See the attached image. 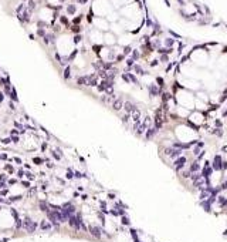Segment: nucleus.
Segmentation results:
<instances>
[{
	"instance_id": "nucleus-1",
	"label": "nucleus",
	"mask_w": 227,
	"mask_h": 242,
	"mask_svg": "<svg viewBox=\"0 0 227 242\" xmlns=\"http://www.w3.org/2000/svg\"><path fill=\"white\" fill-rule=\"evenodd\" d=\"M114 12L109 0H94L91 6V13L97 17H107L108 14Z\"/></svg>"
},
{
	"instance_id": "nucleus-2",
	"label": "nucleus",
	"mask_w": 227,
	"mask_h": 242,
	"mask_svg": "<svg viewBox=\"0 0 227 242\" xmlns=\"http://www.w3.org/2000/svg\"><path fill=\"white\" fill-rule=\"evenodd\" d=\"M91 23L94 24V27L99 30L102 33H107L109 32V27H111V23L108 22L105 17H97V16H94L92 20H91Z\"/></svg>"
},
{
	"instance_id": "nucleus-3",
	"label": "nucleus",
	"mask_w": 227,
	"mask_h": 242,
	"mask_svg": "<svg viewBox=\"0 0 227 242\" xmlns=\"http://www.w3.org/2000/svg\"><path fill=\"white\" fill-rule=\"evenodd\" d=\"M192 60L195 61L196 64H206V61H207V57L209 54L206 53L204 50H202V49H196L195 51H192Z\"/></svg>"
},
{
	"instance_id": "nucleus-4",
	"label": "nucleus",
	"mask_w": 227,
	"mask_h": 242,
	"mask_svg": "<svg viewBox=\"0 0 227 242\" xmlns=\"http://www.w3.org/2000/svg\"><path fill=\"white\" fill-rule=\"evenodd\" d=\"M88 37H89V42L92 43L94 46H95V44H97V46H102V44H104V33L97 30V29H92V30L89 32Z\"/></svg>"
},
{
	"instance_id": "nucleus-5",
	"label": "nucleus",
	"mask_w": 227,
	"mask_h": 242,
	"mask_svg": "<svg viewBox=\"0 0 227 242\" xmlns=\"http://www.w3.org/2000/svg\"><path fill=\"white\" fill-rule=\"evenodd\" d=\"M37 228H38V224L34 222L28 215H26L24 219H23V229H24V231H26L27 234H34Z\"/></svg>"
},
{
	"instance_id": "nucleus-6",
	"label": "nucleus",
	"mask_w": 227,
	"mask_h": 242,
	"mask_svg": "<svg viewBox=\"0 0 227 242\" xmlns=\"http://www.w3.org/2000/svg\"><path fill=\"white\" fill-rule=\"evenodd\" d=\"M104 44L108 47H114L115 44H118V37L112 32L104 33Z\"/></svg>"
},
{
	"instance_id": "nucleus-7",
	"label": "nucleus",
	"mask_w": 227,
	"mask_h": 242,
	"mask_svg": "<svg viewBox=\"0 0 227 242\" xmlns=\"http://www.w3.org/2000/svg\"><path fill=\"white\" fill-rule=\"evenodd\" d=\"M186 157L185 155H180V157H177L176 160H175V163H173V167H175V171L179 172L180 170H183L185 168V164H186Z\"/></svg>"
},
{
	"instance_id": "nucleus-8",
	"label": "nucleus",
	"mask_w": 227,
	"mask_h": 242,
	"mask_svg": "<svg viewBox=\"0 0 227 242\" xmlns=\"http://www.w3.org/2000/svg\"><path fill=\"white\" fill-rule=\"evenodd\" d=\"M88 231H89V234H91L94 238H97V239H99V238H101V235H102L101 227H97V225H89Z\"/></svg>"
},
{
	"instance_id": "nucleus-9",
	"label": "nucleus",
	"mask_w": 227,
	"mask_h": 242,
	"mask_svg": "<svg viewBox=\"0 0 227 242\" xmlns=\"http://www.w3.org/2000/svg\"><path fill=\"white\" fill-rule=\"evenodd\" d=\"M124 100H122V98L121 97H118V98H115V100H114V101H112V110H114V111H121V110H124Z\"/></svg>"
},
{
	"instance_id": "nucleus-10",
	"label": "nucleus",
	"mask_w": 227,
	"mask_h": 242,
	"mask_svg": "<svg viewBox=\"0 0 227 242\" xmlns=\"http://www.w3.org/2000/svg\"><path fill=\"white\" fill-rule=\"evenodd\" d=\"M212 168L213 170H216V171H220V170H223V160L220 155H214L213 158V164H212Z\"/></svg>"
},
{
	"instance_id": "nucleus-11",
	"label": "nucleus",
	"mask_w": 227,
	"mask_h": 242,
	"mask_svg": "<svg viewBox=\"0 0 227 242\" xmlns=\"http://www.w3.org/2000/svg\"><path fill=\"white\" fill-rule=\"evenodd\" d=\"M165 153H166V155H169L172 160H176L177 157L182 155V150H177V148H173V147H172V148H167Z\"/></svg>"
},
{
	"instance_id": "nucleus-12",
	"label": "nucleus",
	"mask_w": 227,
	"mask_h": 242,
	"mask_svg": "<svg viewBox=\"0 0 227 242\" xmlns=\"http://www.w3.org/2000/svg\"><path fill=\"white\" fill-rule=\"evenodd\" d=\"M212 172H213V168L210 167V164L204 163V168L202 170V177H203L204 180H209L210 175H212Z\"/></svg>"
},
{
	"instance_id": "nucleus-13",
	"label": "nucleus",
	"mask_w": 227,
	"mask_h": 242,
	"mask_svg": "<svg viewBox=\"0 0 227 242\" xmlns=\"http://www.w3.org/2000/svg\"><path fill=\"white\" fill-rule=\"evenodd\" d=\"M148 93L151 97H156L161 94V89H159L158 86H155V84H149L148 86Z\"/></svg>"
},
{
	"instance_id": "nucleus-14",
	"label": "nucleus",
	"mask_w": 227,
	"mask_h": 242,
	"mask_svg": "<svg viewBox=\"0 0 227 242\" xmlns=\"http://www.w3.org/2000/svg\"><path fill=\"white\" fill-rule=\"evenodd\" d=\"M124 110H125L126 114H132V113L136 110V106H135L134 103H131V101H125V103H124Z\"/></svg>"
},
{
	"instance_id": "nucleus-15",
	"label": "nucleus",
	"mask_w": 227,
	"mask_h": 242,
	"mask_svg": "<svg viewBox=\"0 0 227 242\" xmlns=\"http://www.w3.org/2000/svg\"><path fill=\"white\" fill-rule=\"evenodd\" d=\"M68 225L71 228L74 229H79V224H78V218H77V215H71L68 218Z\"/></svg>"
},
{
	"instance_id": "nucleus-16",
	"label": "nucleus",
	"mask_w": 227,
	"mask_h": 242,
	"mask_svg": "<svg viewBox=\"0 0 227 242\" xmlns=\"http://www.w3.org/2000/svg\"><path fill=\"white\" fill-rule=\"evenodd\" d=\"M53 228H54V227H53V224H51L48 219H43L41 222H40V229H41V231H51Z\"/></svg>"
},
{
	"instance_id": "nucleus-17",
	"label": "nucleus",
	"mask_w": 227,
	"mask_h": 242,
	"mask_svg": "<svg viewBox=\"0 0 227 242\" xmlns=\"http://www.w3.org/2000/svg\"><path fill=\"white\" fill-rule=\"evenodd\" d=\"M77 5H74V3H71V5L65 6V13L68 14V16H74L75 13H77Z\"/></svg>"
},
{
	"instance_id": "nucleus-18",
	"label": "nucleus",
	"mask_w": 227,
	"mask_h": 242,
	"mask_svg": "<svg viewBox=\"0 0 227 242\" xmlns=\"http://www.w3.org/2000/svg\"><path fill=\"white\" fill-rule=\"evenodd\" d=\"M156 128H155V127H149L148 130H146V133H145V138H146V140H152L153 137H155V135H156Z\"/></svg>"
},
{
	"instance_id": "nucleus-19",
	"label": "nucleus",
	"mask_w": 227,
	"mask_h": 242,
	"mask_svg": "<svg viewBox=\"0 0 227 242\" xmlns=\"http://www.w3.org/2000/svg\"><path fill=\"white\" fill-rule=\"evenodd\" d=\"M38 208H40L41 212L47 214V212L50 211V205H48V202H46V201H40V202H38Z\"/></svg>"
},
{
	"instance_id": "nucleus-20",
	"label": "nucleus",
	"mask_w": 227,
	"mask_h": 242,
	"mask_svg": "<svg viewBox=\"0 0 227 242\" xmlns=\"http://www.w3.org/2000/svg\"><path fill=\"white\" fill-rule=\"evenodd\" d=\"M189 171L192 172V174H196V172H199V171H200V164H199V161H197V160H196L195 163L190 164Z\"/></svg>"
},
{
	"instance_id": "nucleus-21",
	"label": "nucleus",
	"mask_w": 227,
	"mask_h": 242,
	"mask_svg": "<svg viewBox=\"0 0 227 242\" xmlns=\"http://www.w3.org/2000/svg\"><path fill=\"white\" fill-rule=\"evenodd\" d=\"M202 207H203L204 208V211H206V212H210V211H212V208H210V207H212V202H210V200H203L202 201Z\"/></svg>"
},
{
	"instance_id": "nucleus-22",
	"label": "nucleus",
	"mask_w": 227,
	"mask_h": 242,
	"mask_svg": "<svg viewBox=\"0 0 227 242\" xmlns=\"http://www.w3.org/2000/svg\"><path fill=\"white\" fill-rule=\"evenodd\" d=\"M131 118H132V121L134 123H136V121H141V111H139L138 108L135 110L132 114H131Z\"/></svg>"
},
{
	"instance_id": "nucleus-23",
	"label": "nucleus",
	"mask_w": 227,
	"mask_h": 242,
	"mask_svg": "<svg viewBox=\"0 0 227 242\" xmlns=\"http://www.w3.org/2000/svg\"><path fill=\"white\" fill-rule=\"evenodd\" d=\"M9 98H10V101L19 103V98H17V91H16V89H14V87H13V90H11V93H10Z\"/></svg>"
},
{
	"instance_id": "nucleus-24",
	"label": "nucleus",
	"mask_w": 227,
	"mask_h": 242,
	"mask_svg": "<svg viewBox=\"0 0 227 242\" xmlns=\"http://www.w3.org/2000/svg\"><path fill=\"white\" fill-rule=\"evenodd\" d=\"M0 144L5 145V147H7V145H10V144H13V143H11V138H10V135H9V137H6V138H0Z\"/></svg>"
},
{
	"instance_id": "nucleus-25",
	"label": "nucleus",
	"mask_w": 227,
	"mask_h": 242,
	"mask_svg": "<svg viewBox=\"0 0 227 242\" xmlns=\"http://www.w3.org/2000/svg\"><path fill=\"white\" fill-rule=\"evenodd\" d=\"M173 43H175V40H173V39H166V40H163V46H165L167 50H169V49L173 46Z\"/></svg>"
},
{
	"instance_id": "nucleus-26",
	"label": "nucleus",
	"mask_w": 227,
	"mask_h": 242,
	"mask_svg": "<svg viewBox=\"0 0 227 242\" xmlns=\"http://www.w3.org/2000/svg\"><path fill=\"white\" fill-rule=\"evenodd\" d=\"M50 153H51V155H53V158L56 160V161H60V160H61V154L57 153V150L50 148Z\"/></svg>"
},
{
	"instance_id": "nucleus-27",
	"label": "nucleus",
	"mask_w": 227,
	"mask_h": 242,
	"mask_svg": "<svg viewBox=\"0 0 227 242\" xmlns=\"http://www.w3.org/2000/svg\"><path fill=\"white\" fill-rule=\"evenodd\" d=\"M121 224H122V225H125V227H128V225H131V221H129V218H128L126 215H122V217H121Z\"/></svg>"
},
{
	"instance_id": "nucleus-28",
	"label": "nucleus",
	"mask_w": 227,
	"mask_h": 242,
	"mask_svg": "<svg viewBox=\"0 0 227 242\" xmlns=\"http://www.w3.org/2000/svg\"><path fill=\"white\" fill-rule=\"evenodd\" d=\"M44 161H46V158H41V157H33V163L36 164V165H41Z\"/></svg>"
},
{
	"instance_id": "nucleus-29",
	"label": "nucleus",
	"mask_w": 227,
	"mask_h": 242,
	"mask_svg": "<svg viewBox=\"0 0 227 242\" xmlns=\"http://www.w3.org/2000/svg\"><path fill=\"white\" fill-rule=\"evenodd\" d=\"M217 202H219L220 207H226V205H227V198H224V197H219Z\"/></svg>"
},
{
	"instance_id": "nucleus-30",
	"label": "nucleus",
	"mask_w": 227,
	"mask_h": 242,
	"mask_svg": "<svg viewBox=\"0 0 227 242\" xmlns=\"http://www.w3.org/2000/svg\"><path fill=\"white\" fill-rule=\"evenodd\" d=\"M70 77H71V67H65V70H64V79L65 80H70Z\"/></svg>"
},
{
	"instance_id": "nucleus-31",
	"label": "nucleus",
	"mask_w": 227,
	"mask_h": 242,
	"mask_svg": "<svg viewBox=\"0 0 227 242\" xmlns=\"http://www.w3.org/2000/svg\"><path fill=\"white\" fill-rule=\"evenodd\" d=\"M67 180H74V171L71 168H67Z\"/></svg>"
},
{
	"instance_id": "nucleus-32",
	"label": "nucleus",
	"mask_w": 227,
	"mask_h": 242,
	"mask_svg": "<svg viewBox=\"0 0 227 242\" xmlns=\"http://www.w3.org/2000/svg\"><path fill=\"white\" fill-rule=\"evenodd\" d=\"M10 138H11V143H13V144H19L20 135H10Z\"/></svg>"
},
{
	"instance_id": "nucleus-33",
	"label": "nucleus",
	"mask_w": 227,
	"mask_h": 242,
	"mask_svg": "<svg viewBox=\"0 0 227 242\" xmlns=\"http://www.w3.org/2000/svg\"><path fill=\"white\" fill-rule=\"evenodd\" d=\"M5 171H7V172H9V174H13V172H14V168H13V165H10V164H6Z\"/></svg>"
},
{
	"instance_id": "nucleus-34",
	"label": "nucleus",
	"mask_w": 227,
	"mask_h": 242,
	"mask_svg": "<svg viewBox=\"0 0 227 242\" xmlns=\"http://www.w3.org/2000/svg\"><path fill=\"white\" fill-rule=\"evenodd\" d=\"M47 148H48V143H46V141H43L41 145H40V151H41V153H44V151H46Z\"/></svg>"
},
{
	"instance_id": "nucleus-35",
	"label": "nucleus",
	"mask_w": 227,
	"mask_h": 242,
	"mask_svg": "<svg viewBox=\"0 0 227 242\" xmlns=\"http://www.w3.org/2000/svg\"><path fill=\"white\" fill-rule=\"evenodd\" d=\"M131 120V114H125V116H122V123L124 124H128Z\"/></svg>"
},
{
	"instance_id": "nucleus-36",
	"label": "nucleus",
	"mask_w": 227,
	"mask_h": 242,
	"mask_svg": "<svg viewBox=\"0 0 227 242\" xmlns=\"http://www.w3.org/2000/svg\"><path fill=\"white\" fill-rule=\"evenodd\" d=\"M10 212H11V217H13L14 219L20 218V214H19V212H17V211H16V210H14V208H11V210H10Z\"/></svg>"
},
{
	"instance_id": "nucleus-37",
	"label": "nucleus",
	"mask_w": 227,
	"mask_h": 242,
	"mask_svg": "<svg viewBox=\"0 0 227 242\" xmlns=\"http://www.w3.org/2000/svg\"><path fill=\"white\" fill-rule=\"evenodd\" d=\"M24 177L27 178L28 181H33V180H34V174H31V172H28V171H26V174H24Z\"/></svg>"
},
{
	"instance_id": "nucleus-38",
	"label": "nucleus",
	"mask_w": 227,
	"mask_h": 242,
	"mask_svg": "<svg viewBox=\"0 0 227 242\" xmlns=\"http://www.w3.org/2000/svg\"><path fill=\"white\" fill-rule=\"evenodd\" d=\"M21 198H23V197H21V195H17V197H10V198H9V201H10V202H16V201H20V200H21Z\"/></svg>"
},
{
	"instance_id": "nucleus-39",
	"label": "nucleus",
	"mask_w": 227,
	"mask_h": 242,
	"mask_svg": "<svg viewBox=\"0 0 227 242\" xmlns=\"http://www.w3.org/2000/svg\"><path fill=\"white\" fill-rule=\"evenodd\" d=\"M7 195H9V188H3L0 191V197H7Z\"/></svg>"
},
{
	"instance_id": "nucleus-40",
	"label": "nucleus",
	"mask_w": 227,
	"mask_h": 242,
	"mask_svg": "<svg viewBox=\"0 0 227 242\" xmlns=\"http://www.w3.org/2000/svg\"><path fill=\"white\" fill-rule=\"evenodd\" d=\"M7 160H9V155H7L6 153L0 154V161H7Z\"/></svg>"
},
{
	"instance_id": "nucleus-41",
	"label": "nucleus",
	"mask_w": 227,
	"mask_h": 242,
	"mask_svg": "<svg viewBox=\"0 0 227 242\" xmlns=\"http://www.w3.org/2000/svg\"><path fill=\"white\" fill-rule=\"evenodd\" d=\"M213 134H216L217 137H223V131L222 128H217V130H213Z\"/></svg>"
},
{
	"instance_id": "nucleus-42",
	"label": "nucleus",
	"mask_w": 227,
	"mask_h": 242,
	"mask_svg": "<svg viewBox=\"0 0 227 242\" xmlns=\"http://www.w3.org/2000/svg\"><path fill=\"white\" fill-rule=\"evenodd\" d=\"M7 106H9V108L11 110V111H16V106H14L13 101H9V103H7Z\"/></svg>"
},
{
	"instance_id": "nucleus-43",
	"label": "nucleus",
	"mask_w": 227,
	"mask_h": 242,
	"mask_svg": "<svg viewBox=\"0 0 227 242\" xmlns=\"http://www.w3.org/2000/svg\"><path fill=\"white\" fill-rule=\"evenodd\" d=\"M13 161H14L16 164H19V165H21V164H23V161H21V158H20V157H14Z\"/></svg>"
},
{
	"instance_id": "nucleus-44",
	"label": "nucleus",
	"mask_w": 227,
	"mask_h": 242,
	"mask_svg": "<svg viewBox=\"0 0 227 242\" xmlns=\"http://www.w3.org/2000/svg\"><path fill=\"white\" fill-rule=\"evenodd\" d=\"M24 174H26V172L23 171V168H19V171H17V175H19V178H23Z\"/></svg>"
},
{
	"instance_id": "nucleus-45",
	"label": "nucleus",
	"mask_w": 227,
	"mask_h": 242,
	"mask_svg": "<svg viewBox=\"0 0 227 242\" xmlns=\"http://www.w3.org/2000/svg\"><path fill=\"white\" fill-rule=\"evenodd\" d=\"M5 98H6V94L3 93V91H0V104L5 101Z\"/></svg>"
},
{
	"instance_id": "nucleus-46",
	"label": "nucleus",
	"mask_w": 227,
	"mask_h": 242,
	"mask_svg": "<svg viewBox=\"0 0 227 242\" xmlns=\"http://www.w3.org/2000/svg\"><path fill=\"white\" fill-rule=\"evenodd\" d=\"M21 185L24 188H30V181H21Z\"/></svg>"
},
{
	"instance_id": "nucleus-47",
	"label": "nucleus",
	"mask_w": 227,
	"mask_h": 242,
	"mask_svg": "<svg viewBox=\"0 0 227 242\" xmlns=\"http://www.w3.org/2000/svg\"><path fill=\"white\" fill-rule=\"evenodd\" d=\"M0 188H7V181H0Z\"/></svg>"
},
{
	"instance_id": "nucleus-48",
	"label": "nucleus",
	"mask_w": 227,
	"mask_h": 242,
	"mask_svg": "<svg viewBox=\"0 0 227 242\" xmlns=\"http://www.w3.org/2000/svg\"><path fill=\"white\" fill-rule=\"evenodd\" d=\"M16 182H17V180H7V185H13Z\"/></svg>"
},
{
	"instance_id": "nucleus-49",
	"label": "nucleus",
	"mask_w": 227,
	"mask_h": 242,
	"mask_svg": "<svg viewBox=\"0 0 227 242\" xmlns=\"http://www.w3.org/2000/svg\"><path fill=\"white\" fill-rule=\"evenodd\" d=\"M23 167L26 168V170H31V165H30V164H24Z\"/></svg>"
},
{
	"instance_id": "nucleus-50",
	"label": "nucleus",
	"mask_w": 227,
	"mask_h": 242,
	"mask_svg": "<svg viewBox=\"0 0 227 242\" xmlns=\"http://www.w3.org/2000/svg\"><path fill=\"white\" fill-rule=\"evenodd\" d=\"M223 170H227V161H224V163H223Z\"/></svg>"
},
{
	"instance_id": "nucleus-51",
	"label": "nucleus",
	"mask_w": 227,
	"mask_h": 242,
	"mask_svg": "<svg viewBox=\"0 0 227 242\" xmlns=\"http://www.w3.org/2000/svg\"><path fill=\"white\" fill-rule=\"evenodd\" d=\"M224 188H227V181H226V182H224V184H223V185H222V190H224Z\"/></svg>"
},
{
	"instance_id": "nucleus-52",
	"label": "nucleus",
	"mask_w": 227,
	"mask_h": 242,
	"mask_svg": "<svg viewBox=\"0 0 227 242\" xmlns=\"http://www.w3.org/2000/svg\"><path fill=\"white\" fill-rule=\"evenodd\" d=\"M222 150H223V153H227V145H224Z\"/></svg>"
},
{
	"instance_id": "nucleus-53",
	"label": "nucleus",
	"mask_w": 227,
	"mask_h": 242,
	"mask_svg": "<svg viewBox=\"0 0 227 242\" xmlns=\"http://www.w3.org/2000/svg\"><path fill=\"white\" fill-rule=\"evenodd\" d=\"M223 117H227V108L224 110V111H223Z\"/></svg>"
}]
</instances>
